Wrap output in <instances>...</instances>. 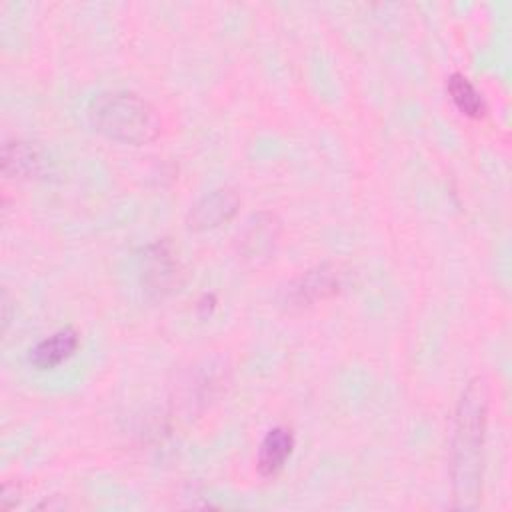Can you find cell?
Masks as SVG:
<instances>
[{
  "label": "cell",
  "mask_w": 512,
  "mask_h": 512,
  "mask_svg": "<svg viewBox=\"0 0 512 512\" xmlns=\"http://www.w3.org/2000/svg\"><path fill=\"white\" fill-rule=\"evenodd\" d=\"M240 208V196L232 188H216L202 196L188 212V228L204 232L230 222Z\"/></svg>",
  "instance_id": "4"
},
{
  "label": "cell",
  "mask_w": 512,
  "mask_h": 512,
  "mask_svg": "<svg viewBox=\"0 0 512 512\" xmlns=\"http://www.w3.org/2000/svg\"><path fill=\"white\" fill-rule=\"evenodd\" d=\"M292 448H294V434L290 428L274 426L272 430H268L258 448V460H256L258 472L266 478L276 476L284 468L286 460L290 458Z\"/></svg>",
  "instance_id": "8"
},
{
  "label": "cell",
  "mask_w": 512,
  "mask_h": 512,
  "mask_svg": "<svg viewBox=\"0 0 512 512\" xmlns=\"http://www.w3.org/2000/svg\"><path fill=\"white\" fill-rule=\"evenodd\" d=\"M340 288V274L330 264H320L298 276L286 290V302L290 306H310L336 294Z\"/></svg>",
  "instance_id": "6"
},
{
  "label": "cell",
  "mask_w": 512,
  "mask_h": 512,
  "mask_svg": "<svg viewBox=\"0 0 512 512\" xmlns=\"http://www.w3.org/2000/svg\"><path fill=\"white\" fill-rule=\"evenodd\" d=\"M18 494H20V492H18L16 486H12V492H10V484H4L2 496H0V506H2V510H8V508L16 506L18 498H14V496H18Z\"/></svg>",
  "instance_id": "11"
},
{
  "label": "cell",
  "mask_w": 512,
  "mask_h": 512,
  "mask_svg": "<svg viewBox=\"0 0 512 512\" xmlns=\"http://www.w3.org/2000/svg\"><path fill=\"white\" fill-rule=\"evenodd\" d=\"M446 90L450 94V100L454 106L470 118H482L486 114V102L482 94L476 90V86L460 72H454L448 76Z\"/></svg>",
  "instance_id": "10"
},
{
  "label": "cell",
  "mask_w": 512,
  "mask_h": 512,
  "mask_svg": "<svg viewBox=\"0 0 512 512\" xmlns=\"http://www.w3.org/2000/svg\"><path fill=\"white\" fill-rule=\"evenodd\" d=\"M280 238V222L270 212L254 214L238 236V250L244 260L260 264L268 260Z\"/></svg>",
  "instance_id": "5"
},
{
  "label": "cell",
  "mask_w": 512,
  "mask_h": 512,
  "mask_svg": "<svg viewBox=\"0 0 512 512\" xmlns=\"http://www.w3.org/2000/svg\"><path fill=\"white\" fill-rule=\"evenodd\" d=\"M180 262L168 240L150 244L142 258V284L152 296H166L178 284Z\"/></svg>",
  "instance_id": "3"
},
{
  "label": "cell",
  "mask_w": 512,
  "mask_h": 512,
  "mask_svg": "<svg viewBox=\"0 0 512 512\" xmlns=\"http://www.w3.org/2000/svg\"><path fill=\"white\" fill-rule=\"evenodd\" d=\"M42 170L40 152L22 140H6L2 146V172L12 178H32Z\"/></svg>",
  "instance_id": "9"
},
{
  "label": "cell",
  "mask_w": 512,
  "mask_h": 512,
  "mask_svg": "<svg viewBox=\"0 0 512 512\" xmlns=\"http://www.w3.org/2000/svg\"><path fill=\"white\" fill-rule=\"evenodd\" d=\"M78 348V332L74 328H60L40 340L28 352V362L36 370H52L66 362Z\"/></svg>",
  "instance_id": "7"
},
{
  "label": "cell",
  "mask_w": 512,
  "mask_h": 512,
  "mask_svg": "<svg viewBox=\"0 0 512 512\" xmlns=\"http://www.w3.org/2000/svg\"><path fill=\"white\" fill-rule=\"evenodd\" d=\"M86 114L94 130L122 144H148L162 130L156 108L126 90L98 92L88 102Z\"/></svg>",
  "instance_id": "2"
},
{
  "label": "cell",
  "mask_w": 512,
  "mask_h": 512,
  "mask_svg": "<svg viewBox=\"0 0 512 512\" xmlns=\"http://www.w3.org/2000/svg\"><path fill=\"white\" fill-rule=\"evenodd\" d=\"M486 420L488 386L482 378H474L458 400L450 444L452 490L456 506L462 510H472L480 502Z\"/></svg>",
  "instance_id": "1"
}]
</instances>
